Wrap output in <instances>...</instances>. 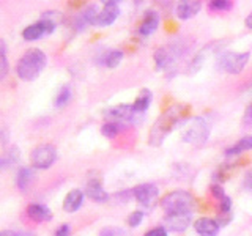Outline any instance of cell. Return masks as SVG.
I'll return each instance as SVG.
<instances>
[{
	"label": "cell",
	"mask_w": 252,
	"mask_h": 236,
	"mask_svg": "<svg viewBox=\"0 0 252 236\" xmlns=\"http://www.w3.org/2000/svg\"><path fill=\"white\" fill-rule=\"evenodd\" d=\"M181 115H183V107H180V106L172 107L164 115H161L159 120L152 126L148 144L152 147H159L162 144V140L170 134V131L180 123Z\"/></svg>",
	"instance_id": "obj_1"
},
{
	"label": "cell",
	"mask_w": 252,
	"mask_h": 236,
	"mask_svg": "<svg viewBox=\"0 0 252 236\" xmlns=\"http://www.w3.org/2000/svg\"><path fill=\"white\" fill-rule=\"evenodd\" d=\"M0 236H19V235L11 230H5V232H0Z\"/></svg>",
	"instance_id": "obj_36"
},
{
	"label": "cell",
	"mask_w": 252,
	"mask_h": 236,
	"mask_svg": "<svg viewBox=\"0 0 252 236\" xmlns=\"http://www.w3.org/2000/svg\"><path fill=\"white\" fill-rule=\"evenodd\" d=\"M96 16H98L96 8H94V6L87 8V10H85L82 14H79L77 18H76V21H74V27H76L77 30H82L85 26H89V24H93V21H94V18H96Z\"/></svg>",
	"instance_id": "obj_19"
},
{
	"label": "cell",
	"mask_w": 252,
	"mask_h": 236,
	"mask_svg": "<svg viewBox=\"0 0 252 236\" xmlns=\"http://www.w3.org/2000/svg\"><path fill=\"white\" fill-rule=\"evenodd\" d=\"M211 194H213V197H216V199H219V200H222L224 197H225L224 189L220 187L219 184H213L211 186Z\"/></svg>",
	"instance_id": "obj_30"
},
{
	"label": "cell",
	"mask_w": 252,
	"mask_h": 236,
	"mask_svg": "<svg viewBox=\"0 0 252 236\" xmlns=\"http://www.w3.org/2000/svg\"><path fill=\"white\" fill-rule=\"evenodd\" d=\"M55 24L52 21H47V19H41L39 22H35L29 26L27 29H24L22 31V36L24 39H27V41H35V39L41 38L44 35H49L55 30Z\"/></svg>",
	"instance_id": "obj_9"
},
{
	"label": "cell",
	"mask_w": 252,
	"mask_h": 236,
	"mask_svg": "<svg viewBox=\"0 0 252 236\" xmlns=\"http://www.w3.org/2000/svg\"><path fill=\"white\" fill-rule=\"evenodd\" d=\"M82 202H84V192L79 191V189H73L71 192H68L65 200H63V209L66 212H74L81 208Z\"/></svg>",
	"instance_id": "obj_14"
},
{
	"label": "cell",
	"mask_w": 252,
	"mask_h": 236,
	"mask_svg": "<svg viewBox=\"0 0 252 236\" xmlns=\"http://www.w3.org/2000/svg\"><path fill=\"white\" fill-rule=\"evenodd\" d=\"M145 236H167V230L162 227H158V228H153V230L147 232Z\"/></svg>",
	"instance_id": "obj_31"
},
{
	"label": "cell",
	"mask_w": 252,
	"mask_h": 236,
	"mask_svg": "<svg viewBox=\"0 0 252 236\" xmlns=\"http://www.w3.org/2000/svg\"><path fill=\"white\" fill-rule=\"evenodd\" d=\"M118 131H120V126H118V123H114V121H107L101 129V132L104 134L106 137H115Z\"/></svg>",
	"instance_id": "obj_27"
},
{
	"label": "cell",
	"mask_w": 252,
	"mask_h": 236,
	"mask_svg": "<svg viewBox=\"0 0 252 236\" xmlns=\"http://www.w3.org/2000/svg\"><path fill=\"white\" fill-rule=\"evenodd\" d=\"M244 186H246L248 189H251L252 191V170H249L246 173V177H244Z\"/></svg>",
	"instance_id": "obj_34"
},
{
	"label": "cell",
	"mask_w": 252,
	"mask_h": 236,
	"mask_svg": "<svg viewBox=\"0 0 252 236\" xmlns=\"http://www.w3.org/2000/svg\"><path fill=\"white\" fill-rule=\"evenodd\" d=\"M46 66V54L39 49H29L18 61V76L22 81H33L43 73Z\"/></svg>",
	"instance_id": "obj_2"
},
{
	"label": "cell",
	"mask_w": 252,
	"mask_h": 236,
	"mask_svg": "<svg viewBox=\"0 0 252 236\" xmlns=\"http://www.w3.org/2000/svg\"><path fill=\"white\" fill-rule=\"evenodd\" d=\"M248 149H252V137H243L241 140L236 142L235 145H232L228 149H225V156H238L243 151H248Z\"/></svg>",
	"instance_id": "obj_20"
},
{
	"label": "cell",
	"mask_w": 252,
	"mask_h": 236,
	"mask_svg": "<svg viewBox=\"0 0 252 236\" xmlns=\"http://www.w3.org/2000/svg\"><path fill=\"white\" fill-rule=\"evenodd\" d=\"M27 214L35 222H46V220H51L52 217V212L49 211V208L44 206V205H36V203H32L27 208Z\"/></svg>",
	"instance_id": "obj_15"
},
{
	"label": "cell",
	"mask_w": 252,
	"mask_h": 236,
	"mask_svg": "<svg viewBox=\"0 0 252 236\" xmlns=\"http://www.w3.org/2000/svg\"><path fill=\"white\" fill-rule=\"evenodd\" d=\"M87 195L90 197L92 200L98 202V203H102V202H107L109 200V194L102 189L101 183L98 179H90L89 183H87Z\"/></svg>",
	"instance_id": "obj_13"
},
{
	"label": "cell",
	"mask_w": 252,
	"mask_h": 236,
	"mask_svg": "<svg viewBox=\"0 0 252 236\" xmlns=\"http://www.w3.org/2000/svg\"><path fill=\"white\" fill-rule=\"evenodd\" d=\"M210 8L215 11H225L232 8V2H227V0H213V2H210Z\"/></svg>",
	"instance_id": "obj_28"
},
{
	"label": "cell",
	"mask_w": 252,
	"mask_h": 236,
	"mask_svg": "<svg viewBox=\"0 0 252 236\" xmlns=\"http://www.w3.org/2000/svg\"><path fill=\"white\" fill-rule=\"evenodd\" d=\"M161 206L165 209L167 214H172V212H192L195 200L186 191H172L162 197Z\"/></svg>",
	"instance_id": "obj_3"
},
{
	"label": "cell",
	"mask_w": 252,
	"mask_h": 236,
	"mask_svg": "<svg viewBox=\"0 0 252 236\" xmlns=\"http://www.w3.org/2000/svg\"><path fill=\"white\" fill-rule=\"evenodd\" d=\"M194 228L199 236H218L219 233V224L216 220L208 217H200L195 220Z\"/></svg>",
	"instance_id": "obj_12"
},
{
	"label": "cell",
	"mask_w": 252,
	"mask_h": 236,
	"mask_svg": "<svg viewBox=\"0 0 252 236\" xmlns=\"http://www.w3.org/2000/svg\"><path fill=\"white\" fill-rule=\"evenodd\" d=\"M192 212H172L164 217V224L170 232H185L191 224Z\"/></svg>",
	"instance_id": "obj_11"
},
{
	"label": "cell",
	"mask_w": 252,
	"mask_h": 236,
	"mask_svg": "<svg viewBox=\"0 0 252 236\" xmlns=\"http://www.w3.org/2000/svg\"><path fill=\"white\" fill-rule=\"evenodd\" d=\"M246 27H248V29H252V13L246 18Z\"/></svg>",
	"instance_id": "obj_37"
},
{
	"label": "cell",
	"mask_w": 252,
	"mask_h": 236,
	"mask_svg": "<svg viewBox=\"0 0 252 236\" xmlns=\"http://www.w3.org/2000/svg\"><path fill=\"white\" fill-rule=\"evenodd\" d=\"M155 60H156V66L159 69H164V68L172 66V63H173V60H175V57H173V54L170 51L159 49L155 54Z\"/></svg>",
	"instance_id": "obj_21"
},
{
	"label": "cell",
	"mask_w": 252,
	"mask_h": 236,
	"mask_svg": "<svg viewBox=\"0 0 252 236\" xmlns=\"http://www.w3.org/2000/svg\"><path fill=\"white\" fill-rule=\"evenodd\" d=\"M122 59H123V52L122 51H109L104 55V60H102V63H104L107 68H115L118 63L122 61Z\"/></svg>",
	"instance_id": "obj_22"
},
{
	"label": "cell",
	"mask_w": 252,
	"mask_h": 236,
	"mask_svg": "<svg viewBox=\"0 0 252 236\" xmlns=\"http://www.w3.org/2000/svg\"><path fill=\"white\" fill-rule=\"evenodd\" d=\"M106 118L114 123H120V121H128V123H140L142 121V117L144 114L136 112L132 109V104H120V106H114L107 109L104 112Z\"/></svg>",
	"instance_id": "obj_6"
},
{
	"label": "cell",
	"mask_w": 252,
	"mask_h": 236,
	"mask_svg": "<svg viewBox=\"0 0 252 236\" xmlns=\"http://www.w3.org/2000/svg\"><path fill=\"white\" fill-rule=\"evenodd\" d=\"M118 13H120V6H118L117 2H106L101 13H98V16L94 18L93 26H98V27L110 26V24H114L115 19L118 18Z\"/></svg>",
	"instance_id": "obj_10"
},
{
	"label": "cell",
	"mask_w": 252,
	"mask_h": 236,
	"mask_svg": "<svg viewBox=\"0 0 252 236\" xmlns=\"http://www.w3.org/2000/svg\"><path fill=\"white\" fill-rule=\"evenodd\" d=\"M99 236H129V233L120 227H106L99 232Z\"/></svg>",
	"instance_id": "obj_26"
},
{
	"label": "cell",
	"mask_w": 252,
	"mask_h": 236,
	"mask_svg": "<svg viewBox=\"0 0 252 236\" xmlns=\"http://www.w3.org/2000/svg\"><path fill=\"white\" fill-rule=\"evenodd\" d=\"M243 121H244V124H248V126H251L252 124V102L248 106V109H246V112H244V118H243Z\"/></svg>",
	"instance_id": "obj_32"
},
{
	"label": "cell",
	"mask_w": 252,
	"mask_h": 236,
	"mask_svg": "<svg viewBox=\"0 0 252 236\" xmlns=\"http://www.w3.org/2000/svg\"><path fill=\"white\" fill-rule=\"evenodd\" d=\"M55 236H69V225L63 224L57 228V232H55Z\"/></svg>",
	"instance_id": "obj_33"
},
{
	"label": "cell",
	"mask_w": 252,
	"mask_h": 236,
	"mask_svg": "<svg viewBox=\"0 0 252 236\" xmlns=\"http://www.w3.org/2000/svg\"><path fill=\"white\" fill-rule=\"evenodd\" d=\"M69 99H71V88H69L68 85H65L59 91V94H57V99H55V106H57V107H63L65 104H68Z\"/></svg>",
	"instance_id": "obj_25"
},
{
	"label": "cell",
	"mask_w": 252,
	"mask_h": 236,
	"mask_svg": "<svg viewBox=\"0 0 252 236\" xmlns=\"http://www.w3.org/2000/svg\"><path fill=\"white\" fill-rule=\"evenodd\" d=\"M210 136V123L207 118H191L183 131V140L191 145H202Z\"/></svg>",
	"instance_id": "obj_4"
},
{
	"label": "cell",
	"mask_w": 252,
	"mask_h": 236,
	"mask_svg": "<svg viewBox=\"0 0 252 236\" xmlns=\"http://www.w3.org/2000/svg\"><path fill=\"white\" fill-rule=\"evenodd\" d=\"M8 73V59H6V47L5 41L0 39V81L6 76Z\"/></svg>",
	"instance_id": "obj_24"
},
{
	"label": "cell",
	"mask_w": 252,
	"mask_h": 236,
	"mask_svg": "<svg viewBox=\"0 0 252 236\" xmlns=\"http://www.w3.org/2000/svg\"><path fill=\"white\" fill-rule=\"evenodd\" d=\"M142 219H144V212L142 211H134L128 217V224L129 227H139L142 224Z\"/></svg>",
	"instance_id": "obj_29"
},
{
	"label": "cell",
	"mask_w": 252,
	"mask_h": 236,
	"mask_svg": "<svg viewBox=\"0 0 252 236\" xmlns=\"http://www.w3.org/2000/svg\"><path fill=\"white\" fill-rule=\"evenodd\" d=\"M132 195L136 197V200L142 205V206L150 208L156 203L159 191H158V187L155 184L144 183V184H139L132 189Z\"/></svg>",
	"instance_id": "obj_8"
},
{
	"label": "cell",
	"mask_w": 252,
	"mask_h": 236,
	"mask_svg": "<svg viewBox=\"0 0 252 236\" xmlns=\"http://www.w3.org/2000/svg\"><path fill=\"white\" fill-rule=\"evenodd\" d=\"M32 165L35 169H49L51 165L57 159V151L51 145L38 147L32 151Z\"/></svg>",
	"instance_id": "obj_7"
},
{
	"label": "cell",
	"mask_w": 252,
	"mask_h": 236,
	"mask_svg": "<svg viewBox=\"0 0 252 236\" xmlns=\"http://www.w3.org/2000/svg\"><path fill=\"white\" fill-rule=\"evenodd\" d=\"M14 159H8V157H0V169L6 167V165H10Z\"/></svg>",
	"instance_id": "obj_35"
},
{
	"label": "cell",
	"mask_w": 252,
	"mask_h": 236,
	"mask_svg": "<svg viewBox=\"0 0 252 236\" xmlns=\"http://www.w3.org/2000/svg\"><path fill=\"white\" fill-rule=\"evenodd\" d=\"M200 11V2H180L177 5V16L181 21H188Z\"/></svg>",
	"instance_id": "obj_17"
},
{
	"label": "cell",
	"mask_w": 252,
	"mask_h": 236,
	"mask_svg": "<svg viewBox=\"0 0 252 236\" xmlns=\"http://www.w3.org/2000/svg\"><path fill=\"white\" fill-rule=\"evenodd\" d=\"M158 24H159V16H158L156 11L153 10H150L145 13V18H144V22L140 24V27H139V33L140 35H152L153 31L156 30L158 27Z\"/></svg>",
	"instance_id": "obj_16"
},
{
	"label": "cell",
	"mask_w": 252,
	"mask_h": 236,
	"mask_svg": "<svg viewBox=\"0 0 252 236\" xmlns=\"http://www.w3.org/2000/svg\"><path fill=\"white\" fill-rule=\"evenodd\" d=\"M153 96H152V91H150L148 88H144L140 93H139V96L136 98V101H134V104H132V109L136 110V112H140V114H145V110L148 109L150 106V102H152Z\"/></svg>",
	"instance_id": "obj_18"
},
{
	"label": "cell",
	"mask_w": 252,
	"mask_h": 236,
	"mask_svg": "<svg viewBox=\"0 0 252 236\" xmlns=\"http://www.w3.org/2000/svg\"><path fill=\"white\" fill-rule=\"evenodd\" d=\"M32 170L30 169H19L18 172V187L21 189V191H24V189H27L29 184H30V181H32Z\"/></svg>",
	"instance_id": "obj_23"
},
{
	"label": "cell",
	"mask_w": 252,
	"mask_h": 236,
	"mask_svg": "<svg viewBox=\"0 0 252 236\" xmlns=\"http://www.w3.org/2000/svg\"><path fill=\"white\" fill-rule=\"evenodd\" d=\"M249 57V52H224L218 59V68L228 74H238L246 68Z\"/></svg>",
	"instance_id": "obj_5"
}]
</instances>
